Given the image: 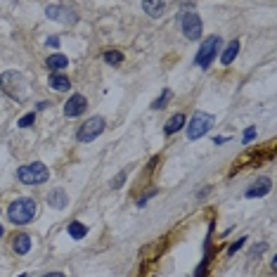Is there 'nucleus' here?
<instances>
[{
	"mask_svg": "<svg viewBox=\"0 0 277 277\" xmlns=\"http://www.w3.org/2000/svg\"><path fill=\"white\" fill-rule=\"evenodd\" d=\"M12 249H15V254L24 256L31 251V237L26 235V232H19V235H15L12 237Z\"/></svg>",
	"mask_w": 277,
	"mask_h": 277,
	"instance_id": "12",
	"label": "nucleus"
},
{
	"mask_svg": "<svg viewBox=\"0 0 277 277\" xmlns=\"http://www.w3.org/2000/svg\"><path fill=\"white\" fill-rule=\"evenodd\" d=\"M254 138H256V128L251 126V128H246V133H244V142H251Z\"/></svg>",
	"mask_w": 277,
	"mask_h": 277,
	"instance_id": "25",
	"label": "nucleus"
},
{
	"mask_svg": "<svg viewBox=\"0 0 277 277\" xmlns=\"http://www.w3.org/2000/svg\"><path fill=\"white\" fill-rule=\"evenodd\" d=\"M36 213H38V204H36V199H31V197L15 199L12 204H10V208H8V218L15 225L31 223V220L36 218Z\"/></svg>",
	"mask_w": 277,
	"mask_h": 277,
	"instance_id": "2",
	"label": "nucleus"
},
{
	"mask_svg": "<svg viewBox=\"0 0 277 277\" xmlns=\"http://www.w3.org/2000/svg\"><path fill=\"white\" fill-rule=\"evenodd\" d=\"M263 251H265V244H263V242H261V244H256V246H254V251L249 254V261H254L256 256H261Z\"/></svg>",
	"mask_w": 277,
	"mask_h": 277,
	"instance_id": "24",
	"label": "nucleus"
},
{
	"mask_svg": "<svg viewBox=\"0 0 277 277\" xmlns=\"http://www.w3.org/2000/svg\"><path fill=\"white\" fill-rule=\"evenodd\" d=\"M183 128H185V114H180V112H178V114H173L169 121H166V126H163V133H166V135H176V133L183 131Z\"/></svg>",
	"mask_w": 277,
	"mask_h": 277,
	"instance_id": "13",
	"label": "nucleus"
},
{
	"mask_svg": "<svg viewBox=\"0 0 277 277\" xmlns=\"http://www.w3.org/2000/svg\"><path fill=\"white\" fill-rule=\"evenodd\" d=\"M67 230H69V235H71L74 239H83L85 235H88V228H85V225L81 223V220H71Z\"/></svg>",
	"mask_w": 277,
	"mask_h": 277,
	"instance_id": "18",
	"label": "nucleus"
},
{
	"mask_svg": "<svg viewBox=\"0 0 277 277\" xmlns=\"http://www.w3.org/2000/svg\"><path fill=\"white\" fill-rule=\"evenodd\" d=\"M178 22H180V31H183L190 40H199L201 38V19H199L197 12H192V10H183Z\"/></svg>",
	"mask_w": 277,
	"mask_h": 277,
	"instance_id": "7",
	"label": "nucleus"
},
{
	"mask_svg": "<svg viewBox=\"0 0 277 277\" xmlns=\"http://www.w3.org/2000/svg\"><path fill=\"white\" fill-rule=\"evenodd\" d=\"M171 100H173V92H171L169 88H166V90H161V97H159V100H156V102L152 104V109H163Z\"/></svg>",
	"mask_w": 277,
	"mask_h": 277,
	"instance_id": "19",
	"label": "nucleus"
},
{
	"mask_svg": "<svg viewBox=\"0 0 277 277\" xmlns=\"http://www.w3.org/2000/svg\"><path fill=\"white\" fill-rule=\"evenodd\" d=\"M17 178H19L24 185H43L47 178H50V171H47L45 163L33 161V163H26V166H22V169L17 171Z\"/></svg>",
	"mask_w": 277,
	"mask_h": 277,
	"instance_id": "3",
	"label": "nucleus"
},
{
	"mask_svg": "<svg viewBox=\"0 0 277 277\" xmlns=\"http://www.w3.org/2000/svg\"><path fill=\"white\" fill-rule=\"evenodd\" d=\"M246 242V237H242V239H237V242H235V244L230 246V249H228V256H235L239 251V249H242V244H244Z\"/></svg>",
	"mask_w": 277,
	"mask_h": 277,
	"instance_id": "23",
	"label": "nucleus"
},
{
	"mask_svg": "<svg viewBox=\"0 0 277 277\" xmlns=\"http://www.w3.org/2000/svg\"><path fill=\"white\" fill-rule=\"evenodd\" d=\"M270 178H258V180H256L254 185H251V187H249V190H246L244 192V197L246 199H256V197H265V194L270 192Z\"/></svg>",
	"mask_w": 277,
	"mask_h": 277,
	"instance_id": "10",
	"label": "nucleus"
},
{
	"mask_svg": "<svg viewBox=\"0 0 277 277\" xmlns=\"http://www.w3.org/2000/svg\"><path fill=\"white\" fill-rule=\"evenodd\" d=\"M104 62H107V64H114V67H119V64L123 62V54L119 52V50H107V52H104Z\"/></svg>",
	"mask_w": 277,
	"mask_h": 277,
	"instance_id": "20",
	"label": "nucleus"
},
{
	"mask_svg": "<svg viewBox=\"0 0 277 277\" xmlns=\"http://www.w3.org/2000/svg\"><path fill=\"white\" fill-rule=\"evenodd\" d=\"M43 277H64L62 272H47V275H43Z\"/></svg>",
	"mask_w": 277,
	"mask_h": 277,
	"instance_id": "27",
	"label": "nucleus"
},
{
	"mask_svg": "<svg viewBox=\"0 0 277 277\" xmlns=\"http://www.w3.org/2000/svg\"><path fill=\"white\" fill-rule=\"evenodd\" d=\"M47 204L52 208H57V211H62V208H67V204H69V197H67V192L62 187H54L52 192L47 194Z\"/></svg>",
	"mask_w": 277,
	"mask_h": 277,
	"instance_id": "11",
	"label": "nucleus"
},
{
	"mask_svg": "<svg viewBox=\"0 0 277 277\" xmlns=\"http://www.w3.org/2000/svg\"><path fill=\"white\" fill-rule=\"evenodd\" d=\"M47 45H50V47H57V45H60V38H57V36H50V38H47Z\"/></svg>",
	"mask_w": 277,
	"mask_h": 277,
	"instance_id": "26",
	"label": "nucleus"
},
{
	"mask_svg": "<svg viewBox=\"0 0 277 277\" xmlns=\"http://www.w3.org/2000/svg\"><path fill=\"white\" fill-rule=\"evenodd\" d=\"M3 235H5V228H3V225H0V237H3Z\"/></svg>",
	"mask_w": 277,
	"mask_h": 277,
	"instance_id": "28",
	"label": "nucleus"
},
{
	"mask_svg": "<svg viewBox=\"0 0 277 277\" xmlns=\"http://www.w3.org/2000/svg\"><path fill=\"white\" fill-rule=\"evenodd\" d=\"M69 64V60H67V54H62V52H54L47 57V67L50 69H64Z\"/></svg>",
	"mask_w": 277,
	"mask_h": 277,
	"instance_id": "17",
	"label": "nucleus"
},
{
	"mask_svg": "<svg viewBox=\"0 0 277 277\" xmlns=\"http://www.w3.org/2000/svg\"><path fill=\"white\" fill-rule=\"evenodd\" d=\"M0 88L8 92V97H12L15 102H26L29 97V83L19 71H5L0 74Z\"/></svg>",
	"mask_w": 277,
	"mask_h": 277,
	"instance_id": "1",
	"label": "nucleus"
},
{
	"mask_svg": "<svg viewBox=\"0 0 277 277\" xmlns=\"http://www.w3.org/2000/svg\"><path fill=\"white\" fill-rule=\"evenodd\" d=\"M33 121H36V112H31V114H26V116H22L19 119V128H29V126H33Z\"/></svg>",
	"mask_w": 277,
	"mask_h": 277,
	"instance_id": "21",
	"label": "nucleus"
},
{
	"mask_svg": "<svg viewBox=\"0 0 277 277\" xmlns=\"http://www.w3.org/2000/svg\"><path fill=\"white\" fill-rule=\"evenodd\" d=\"M88 109V102H85L83 95H78V92H74L69 100H67V104H64V114L69 116V119H76V116H81Z\"/></svg>",
	"mask_w": 277,
	"mask_h": 277,
	"instance_id": "9",
	"label": "nucleus"
},
{
	"mask_svg": "<svg viewBox=\"0 0 277 277\" xmlns=\"http://www.w3.org/2000/svg\"><path fill=\"white\" fill-rule=\"evenodd\" d=\"M126 176H128V171H121V173H119V176L114 178V183H112V187H114V190H119V187H121V185H123V180H126Z\"/></svg>",
	"mask_w": 277,
	"mask_h": 277,
	"instance_id": "22",
	"label": "nucleus"
},
{
	"mask_svg": "<svg viewBox=\"0 0 277 277\" xmlns=\"http://www.w3.org/2000/svg\"><path fill=\"white\" fill-rule=\"evenodd\" d=\"M237 52H239V40H232L230 45L223 50V54H220V62H223V64H232L235 57H237Z\"/></svg>",
	"mask_w": 277,
	"mask_h": 277,
	"instance_id": "16",
	"label": "nucleus"
},
{
	"mask_svg": "<svg viewBox=\"0 0 277 277\" xmlns=\"http://www.w3.org/2000/svg\"><path fill=\"white\" fill-rule=\"evenodd\" d=\"M45 17L47 19H54V22H62V24H76L78 22V15L69 5H62V3H52L45 8Z\"/></svg>",
	"mask_w": 277,
	"mask_h": 277,
	"instance_id": "8",
	"label": "nucleus"
},
{
	"mask_svg": "<svg viewBox=\"0 0 277 277\" xmlns=\"http://www.w3.org/2000/svg\"><path fill=\"white\" fill-rule=\"evenodd\" d=\"M47 83H50V88H52V90H60V92H67L71 88V81L64 76V74H50Z\"/></svg>",
	"mask_w": 277,
	"mask_h": 277,
	"instance_id": "14",
	"label": "nucleus"
},
{
	"mask_svg": "<svg viewBox=\"0 0 277 277\" xmlns=\"http://www.w3.org/2000/svg\"><path fill=\"white\" fill-rule=\"evenodd\" d=\"M211 126H213V116L206 114V112H197V114L192 116V121L187 123V138L190 140L204 138V135L211 131Z\"/></svg>",
	"mask_w": 277,
	"mask_h": 277,
	"instance_id": "6",
	"label": "nucleus"
},
{
	"mask_svg": "<svg viewBox=\"0 0 277 277\" xmlns=\"http://www.w3.org/2000/svg\"><path fill=\"white\" fill-rule=\"evenodd\" d=\"M104 128H107V123H104L102 116H90L76 131V140L78 142H92V140H97L104 133Z\"/></svg>",
	"mask_w": 277,
	"mask_h": 277,
	"instance_id": "4",
	"label": "nucleus"
},
{
	"mask_svg": "<svg viewBox=\"0 0 277 277\" xmlns=\"http://www.w3.org/2000/svg\"><path fill=\"white\" fill-rule=\"evenodd\" d=\"M218 52H220V36H211V38H206L204 43H201L199 52H197V67H201V69H208L211 67V62L218 57Z\"/></svg>",
	"mask_w": 277,
	"mask_h": 277,
	"instance_id": "5",
	"label": "nucleus"
},
{
	"mask_svg": "<svg viewBox=\"0 0 277 277\" xmlns=\"http://www.w3.org/2000/svg\"><path fill=\"white\" fill-rule=\"evenodd\" d=\"M17 277H26V275H17Z\"/></svg>",
	"mask_w": 277,
	"mask_h": 277,
	"instance_id": "29",
	"label": "nucleus"
},
{
	"mask_svg": "<svg viewBox=\"0 0 277 277\" xmlns=\"http://www.w3.org/2000/svg\"><path fill=\"white\" fill-rule=\"evenodd\" d=\"M166 8H169V3H142V10H145L149 17H154V19H159V17L166 12Z\"/></svg>",
	"mask_w": 277,
	"mask_h": 277,
	"instance_id": "15",
	"label": "nucleus"
}]
</instances>
